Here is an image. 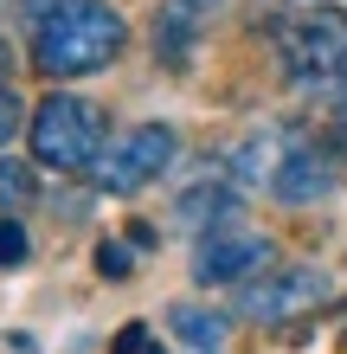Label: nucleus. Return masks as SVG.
Returning <instances> with one entry per match:
<instances>
[{
  "label": "nucleus",
  "mask_w": 347,
  "mask_h": 354,
  "mask_svg": "<svg viewBox=\"0 0 347 354\" xmlns=\"http://www.w3.org/2000/svg\"><path fill=\"white\" fill-rule=\"evenodd\" d=\"M277 65L283 77L328 103V110H347V7H302L277 19Z\"/></svg>",
  "instance_id": "2"
},
{
  "label": "nucleus",
  "mask_w": 347,
  "mask_h": 354,
  "mask_svg": "<svg viewBox=\"0 0 347 354\" xmlns=\"http://www.w3.org/2000/svg\"><path fill=\"white\" fill-rule=\"evenodd\" d=\"M341 297L328 270L315 264H283V270H264L238 290V316L244 322H296V316H315Z\"/></svg>",
  "instance_id": "4"
},
{
  "label": "nucleus",
  "mask_w": 347,
  "mask_h": 354,
  "mask_svg": "<svg viewBox=\"0 0 347 354\" xmlns=\"http://www.w3.org/2000/svg\"><path fill=\"white\" fill-rule=\"evenodd\" d=\"M168 322H174V335L187 342L193 354H219V348H226V335H232V322L219 316V309H199V303H174Z\"/></svg>",
  "instance_id": "8"
},
{
  "label": "nucleus",
  "mask_w": 347,
  "mask_h": 354,
  "mask_svg": "<svg viewBox=\"0 0 347 354\" xmlns=\"http://www.w3.org/2000/svg\"><path fill=\"white\" fill-rule=\"evenodd\" d=\"M168 7H180V13H193V19H199V13L212 7V0H168Z\"/></svg>",
  "instance_id": "14"
},
{
  "label": "nucleus",
  "mask_w": 347,
  "mask_h": 354,
  "mask_svg": "<svg viewBox=\"0 0 347 354\" xmlns=\"http://www.w3.org/2000/svg\"><path fill=\"white\" fill-rule=\"evenodd\" d=\"M270 258H277L270 239L251 232V225H238V213H232V219H219L212 232H199L193 277H199V283H251V277L270 270Z\"/></svg>",
  "instance_id": "7"
},
{
  "label": "nucleus",
  "mask_w": 347,
  "mask_h": 354,
  "mask_svg": "<svg viewBox=\"0 0 347 354\" xmlns=\"http://www.w3.org/2000/svg\"><path fill=\"white\" fill-rule=\"evenodd\" d=\"M19 129H26V110H19V97H13V91H0V149H7Z\"/></svg>",
  "instance_id": "13"
},
{
  "label": "nucleus",
  "mask_w": 347,
  "mask_h": 354,
  "mask_svg": "<svg viewBox=\"0 0 347 354\" xmlns=\"http://www.w3.org/2000/svg\"><path fill=\"white\" fill-rule=\"evenodd\" d=\"M129 46V19L110 0H46L32 26V71H46L52 84L65 77H90Z\"/></svg>",
  "instance_id": "1"
},
{
  "label": "nucleus",
  "mask_w": 347,
  "mask_h": 354,
  "mask_svg": "<svg viewBox=\"0 0 347 354\" xmlns=\"http://www.w3.org/2000/svg\"><path fill=\"white\" fill-rule=\"evenodd\" d=\"M110 354H168V342H161L148 322H122L116 342H110Z\"/></svg>",
  "instance_id": "9"
},
{
  "label": "nucleus",
  "mask_w": 347,
  "mask_h": 354,
  "mask_svg": "<svg viewBox=\"0 0 347 354\" xmlns=\"http://www.w3.org/2000/svg\"><path fill=\"white\" fill-rule=\"evenodd\" d=\"M341 161H347V129L341 136H328V129H290V142H283V168H277L270 194L283 206H309L321 194H335Z\"/></svg>",
  "instance_id": "5"
},
{
  "label": "nucleus",
  "mask_w": 347,
  "mask_h": 354,
  "mask_svg": "<svg viewBox=\"0 0 347 354\" xmlns=\"http://www.w3.org/2000/svg\"><path fill=\"white\" fill-rule=\"evenodd\" d=\"M7 71H13V52H7V39H0V91H7Z\"/></svg>",
  "instance_id": "15"
},
{
  "label": "nucleus",
  "mask_w": 347,
  "mask_h": 354,
  "mask_svg": "<svg viewBox=\"0 0 347 354\" xmlns=\"http://www.w3.org/2000/svg\"><path fill=\"white\" fill-rule=\"evenodd\" d=\"M26 200H32V174L19 161H0V213H19Z\"/></svg>",
  "instance_id": "10"
},
{
  "label": "nucleus",
  "mask_w": 347,
  "mask_h": 354,
  "mask_svg": "<svg viewBox=\"0 0 347 354\" xmlns=\"http://www.w3.org/2000/svg\"><path fill=\"white\" fill-rule=\"evenodd\" d=\"M26 252H32V245H26V225H19L13 213H0V270H7V264H19Z\"/></svg>",
  "instance_id": "11"
},
{
  "label": "nucleus",
  "mask_w": 347,
  "mask_h": 354,
  "mask_svg": "<svg viewBox=\"0 0 347 354\" xmlns=\"http://www.w3.org/2000/svg\"><path fill=\"white\" fill-rule=\"evenodd\" d=\"M174 129L168 122H141V129H129L122 142H110L103 161L90 168V180L103 187V194H141L148 180H161V168L174 161Z\"/></svg>",
  "instance_id": "6"
},
{
  "label": "nucleus",
  "mask_w": 347,
  "mask_h": 354,
  "mask_svg": "<svg viewBox=\"0 0 347 354\" xmlns=\"http://www.w3.org/2000/svg\"><path fill=\"white\" fill-rule=\"evenodd\" d=\"M26 142H32V161L39 168H58V174H90L103 161V110L71 91H52L39 110L26 116Z\"/></svg>",
  "instance_id": "3"
},
{
  "label": "nucleus",
  "mask_w": 347,
  "mask_h": 354,
  "mask_svg": "<svg viewBox=\"0 0 347 354\" xmlns=\"http://www.w3.org/2000/svg\"><path fill=\"white\" fill-rule=\"evenodd\" d=\"M97 270H103L110 283L135 277V270H129V245H122V239H103V245H97Z\"/></svg>",
  "instance_id": "12"
}]
</instances>
